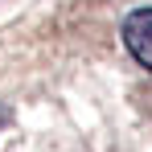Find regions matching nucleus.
<instances>
[{
    "mask_svg": "<svg viewBox=\"0 0 152 152\" xmlns=\"http://www.w3.org/2000/svg\"><path fill=\"white\" fill-rule=\"evenodd\" d=\"M119 37H124L127 53L152 70V4H140V8H132L124 17V25H119Z\"/></svg>",
    "mask_w": 152,
    "mask_h": 152,
    "instance_id": "1",
    "label": "nucleus"
},
{
    "mask_svg": "<svg viewBox=\"0 0 152 152\" xmlns=\"http://www.w3.org/2000/svg\"><path fill=\"white\" fill-rule=\"evenodd\" d=\"M8 124H12V107H8V103H0V132H4Z\"/></svg>",
    "mask_w": 152,
    "mask_h": 152,
    "instance_id": "2",
    "label": "nucleus"
}]
</instances>
